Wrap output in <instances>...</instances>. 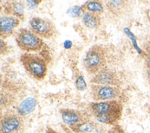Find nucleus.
<instances>
[{"instance_id":"obj_1","label":"nucleus","mask_w":150,"mask_h":133,"mask_svg":"<svg viewBox=\"0 0 150 133\" xmlns=\"http://www.w3.org/2000/svg\"><path fill=\"white\" fill-rule=\"evenodd\" d=\"M123 111L122 103L116 100L90 103L87 108V113L98 122L114 126L120 121Z\"/></svg>"},{"instance_id":"obj_2","label":"nucleus","mask_w":150,"mask_h":133,"mask_svg":"<svg viewBox=\"0 0 150 133\" xmlns=\"http://www.w3.org/2000/svg\"><path fill=\"white\" fill-rule=\"evenodd\" d=\"M19 60L30 77L38 81H42L45 79L47 73V64L42 56L25 53L21 56Z\"/></svg>"},{"instance_id":"obj_3","label":"nucleus","mask_w":150,"mask_h":133,"mask_svg":"<svg viewBox=\"0 0 150 133\" xmlns=\"http://www.w3.org/2000/svg\"><path fill=\"white\" fill-rule=\"evenodd\" d=\"M107 63L106 49L100 45H94L87 52L83 60V66L91 75H95L104 69Z\"/></svg>"},{"instance_id":"obj_4","label":"nucleus","mask_w":150,"mask_h":133,"mask_svg":"<svg viewBox=\"0 0 150 133\" xmlns=\"http://www.w3.org/2000/svg\"><path fill=\"white\" fill-rule=\"evenodd\" d=\"M15 40L18 47L25 53L39 52L45 45L43 39L27 28L21 29L16 36Z\"/></svg>"},{"instance_id":"obj_5","label":"nucleus","mask_w":150,"mask_h":133,"mask_svg":"<svg viewBox=\"0 0 150 133\" xmlns=\"http://www.w3.org/2000/svg\"><path fill=\"white\" fill-rule=\"evenodd\" d=\"M29 29L42 39H50L54 36L56 28L50 19L39 16L32 18L29 22Z\"/></svg>"},{"instance_id":"obj_6","label":"nucleus","mask_w":150,"mask_h":133,"mask_svg":"<svg viewBox=\"0 0 150 133\" xmlns=\"http://www.w3.org/2000/svg\"><path fill=\"white\" fill-rule=\"evenodd\" d=\"M23 127V118L16 111L9 110L1 116V133H21Z\"/></svg>"},{"instance_id":"obj_7","label":"nucleus","mask_w":150,"mask_h":133,"mask_svg":"<svg viewBox=\"0 0 150 133\" xmlns=\"http://www.w3.org/2000/svg\"><path fill=\"white\" fill-rule=\"evenodd\" d=\"M91 96L94 102L116 100L121 94L120 87L91 84Z\"/></svg>"},{"instance_id":"obj_8","label":"nucleus","mask_w":150,"mask_h":133,"mask_svg":"<svg viewBox=\"0 0 150 133\" xmlns=\"http://www.w3.org/2000/svg\"><path fill=\"white\" fill-rule=\"evenodd\" d=\"M91 84L120 87L121 81L117 73L110 69L104 67L90 80Z\"/></svg>"},{"instance_id":"obj_9","label":"nucleus","mask_w":150,"mask_h":133,"mask_svg":"<svg viewBox=\"0 0 150 133\" xmlns=\"http://www.w3.org/2000/svg\"><path fill=\"white\" fill-rule=\"evenodd\" d=\"M59 112L62 120L69 127L80 124L90 119V117L87 113L74 109L62 108Z\"/></svg>"},{"instance_id":"obj_10","label":"nucleus","mask_w":150,"mask_h":133,"mask_svg":"<svg viewBox=\"0 0 150 133\" xmlns=\"http://www.w3.org/2000/svg\"><path fill=\"white\" fill-rule=\"evenodd\" d=\"M21 20L13 16L5 15L0 18V36L4 40L11 36L19 26Z\"/></svg>"},{"instance_id":"obj_11","label":"nucleus","mask_w":150,"mask_h":133,"mask_svg":"<svg viewBox=\"0 0 150 133\" xmlns=\"http://www.w3.org/2000/svg\"><path fill=\"white\" fill-rule=\"evenodd\" d=\"M25 4L22 1H7L4 5V12L6 15L13 16L21 21L25 19Z\"/></svg>"},{"instance_id":"obj_12","label":"nucleus","mask_w":150,"mask_h":133,"mask_svg":"<svg viewBox=\"0 0 150 133\" xmlns=\"http://www.w3.org/2000/svg\"><path fill=\"white\" fill-rule=\"evenodd\" d=\"M105 7L111 14L120 17L129 12L131 3L128 1H108L105 4Z\"/></svg>"},{"instance_id":"obj_13","label":"nucleus","mask_w":150,"mask_h":133,"mask_svg":"<svg viewBox=\"0 0 150 133\" xmlns=\"http://www.w3.org/2000/svg\"><path fill=\"white\" fill-rule=\"evenodd\" d=\"M81 21L83 25L87 28L96 29L101 25V18L99 14L90 12H85L81 16Z\"/></svg>"},{"instance_id":"obj_14","label":"nucleus","mask_w":150,"mask_h":133,"mask_svg":"<svg viewBox=\"0 0 150 133\" xmlns=\"http://www.w3.org/2000/svg\"><path fill=\"white\" fill-rule=\"evenodd\" d=\"M99 127V124L96 121L88 119L80 124L70 126L69 128L74 133H91Z\"/></svg>"},{"instance_id":"obj_15","label":"nucleus","mask_w":150,"mask_h":133,"mask_svg":"<svg viewBox=\"0 0 150 133\" xmlns=\"http://www.w3.org/2000/svg\"><path fill=\"white\" fill-rule=\"evenodd\" d=\"M37 105V101L32 97H28L23 100L18 106L16 111L22 117H24L31 113Z\"/></svg>"},{"instance_id":"obj_16","label":"nucleus","mask_w":150,"mask_h":133,"mask_svg":"<svg viewBox=\"0 0 150 133\" xmlns=\"http://www.w3.org/2000/svg\"><path fill=\"white\" fill-rule=\"evenodd\" d=\"M84 12H90L101 15L104 11V6L100 1H88L83 5Z\"/></svg>"},{"instance_id":"obj_17","label":"nucleus","mask_w":150,"mask_h":133,"mask_svg":"<svg viewBox=\"0 0 150 133\" xmlns=\"http://www.w3.org/2000/svg\"><path fill=\"white\" fill-rule=\"evenodd\" d=\"M15 102V97L6 91L1 93V108L4 107L5 108L10 106Z\"/></svg>"},{"instance_id":"obj_18","label":"nucleus","mask_w":150,"mask_h":133,"mask_svg":"<svg viewBox=\"0 0 150 133\" xmlns=\"http://www.w3.org/2000/svg\"><path fill=\"white\" fill-rule=\"evenodd\" d=\"M74 85L79 91H84L87 88V84L83 76L79 71L74 73Z\"/></svg>"},{"instance_id":"obj_19","label":"nucleus","mask_w":150,"mask_h":133,"mask_svg":"<svg viewBox=\"0 0 150 133\" xmlns=\"http://www.w3.org/2000/svg\"><path fill=\"white\" fill-rule=\"evenodd\" d=\"M84 10L83 8L82 5L81 6H73L70 8L68 9L67 11V13L68 15L71 18H77L80 16L81 15H83L84 13Z\"/></svg>"},{"instance_id":"obj_20","label":"nucleus","mask_w":150,"mask_h":133,"mask_svg":"<svg viewBox=\"0 0 150 133\" xmlns=\"http://www.w3.org/2000/svg\"><path fill=\"white\" fill-rule=\"evenodd\" d=\"M144 49L145 52L146 63V64L150 66V35L148 36L144 43Z\"/></svg>"},{"instance_id":"obj_21","label":"nucleus","mask_w":150,"mask_h":133,"mask_svg":"<svg viewBox=\"0 0 150 133\" xmlns=\"http://www.w3.org/2000/svg\"><path fill=\"white\" fill-rule=\"evenodd\" d=\"M42 2L41 0L38 1H26L25 3V6L28 9H35L37 8Z\"/></svg>"},{"instance_id":"obj_22","label":"nucleus","mask_w":150,"mask_h":133,"mask_svg":"<svg viewBox=\"0 0 150 133\" xmlns=\"http://www.w3.org/2000/svg\"><path fill=\"white\" fill-rule=\"evenodd\" d=\"M9 52V47L5 42L1 39V47H0V53L1 55H6Z\"/></svg>"},{"instance_id":"obj_23","label":"nucleus","mask_w":150,"mask_h":133,"mask_svg":"<svg viewBox=\"0 0 150 133\" xmlns=\"http://www.w3.org/2000/svg\"><path fill=\"white\" fill-rule=\"evenodd\" d=\"M108 133H125V132L120 125L117 124L115 125L112 126L108 130Z\"/></svg>"},{"instance_id":"obj_24","label":"nucleus","mask_w":150,"mask_h":133,"mask_svg":"<svg viewBox=\"0 0 150 133\" xmlns=\"http://www.w3.org/2000/svg\"><path fill=\"white\" fill-rule=\"evenodd\" d=\"M46 133H59V132L54 130L53 128L50 127H47L46 129Z\"/></svg>"},{"instance_id":"obj_25","label":"nucleus","mask_w":150,"mask_h":133,"mask_svg":"<svg viewBox=\"0 0 150 133\" xmlns=\"http://www.w3.org/2000/svg\"><path fill=\"white\" fill-rule=\"evenodd\" d=\"M146 13V17L148 19V21H149V23H150V10H148Z\"/></svg>"},{"instance_id":"obj_26","label":"nucleus","mask_w":150,"mask_h":133,"mask_svg":"<svg viewBox=\"0 0 150 133\" xmlns=\"http://www.w3.org/2000/svg\"><path fill=\"white\" fill-rule=\"evenodd\" d=\"M84 133H88V132H84Z\"/></svg>"}]
</instances>
